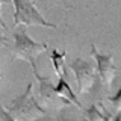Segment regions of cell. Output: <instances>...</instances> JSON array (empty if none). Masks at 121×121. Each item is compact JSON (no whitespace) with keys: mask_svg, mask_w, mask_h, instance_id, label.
<instances>
[{"mask_svg":"<svg viewBox=\"0 0 121 121\" xmlns=\"http://www.w3.org/2000/svg\"><path fill=\"white\" fill-rule=\"evenodd\" d=\"M98 106H100V109H98L95 104H92L88 109H83V111H85L86 118L91 120V121H109V120H112V115L106 111L104 106L101 104V103L98 104Z\"/></svg>","mask_w":121,"mask_h":121,"instance_id":"obj_9","label":"cell"},{"mask_svg":"<svg viewBox=\"0 0 121 121\" xmlns=\"http://www.w3.org/2000/svg\"><path fill=\"white\" fill-rule=\"evenodd\" d=\"M55 86H56V91L59 92V95H62L64 98H67V100L70 101L71 104L77 106L79 109H83V106H82V103H80V100L76 97V94L73 92V89H71V86H70V83H68L67 79H64V77H58V82L55 83Z\"/></svg>","mask_w":121,"mask_h":121,"instance_id":"obj_8","label":"cell"},{"mask_svg":"<svg viewBox=\"0 0 121 121\" xmlns=\"http://www.w3.org/2000/svg\"><path fill=\"white\" fill-rule=\"evenodd\" d=\"M65 58H67V52H59L56 48H53L50 52V59L53 62V68H55L56 76L68 80V68L65 65Z\"/></svg>","mask_w":121,"mask_h":121,"instance_id":"obj_7","label":"cell"},{"mask_svg":"<svg viewBox=\"0 0 121 121\" xmlns=\"http://www.w3.org/2000/svg\"><path fill=\"white\" fill-rule=\"evenodd\" d=\"M12 32V58L14 59H24L29 64L35 62V58L39 56L44 50H47L48 45L45 43H36L29 36L26 26L18 24L15 26Z\"/></svg>","mask_w":121,"mask_h":121,"instance_id":"obj_1","label":"cell"},{"mask_svg":"<svg viewBox=\"0 0 121 121\" xmlns=\"http://www.w3.org/2000/svg\"><path fill=\"white\" fill-rule=\"evenodd\" d=\"M8 2H11V0H0V27L5 29V30H8V26H6L5 20L2 18V5H3V3H8Z\"/></svg>","mask_w":121,"mask_h":121,"instance_id":"obj_12","label":"cell"},{"mask_svg":"<svg viewBox=\"0 0 121 121\" xmlns=\"http://www.w3.org/2000/svg\"><path fill=\"white\" fill-rule=\"evenodd\" d=\"M0 120H8V121H12L14 120L12 117H11V113L8 112L2 104H0Z\"/></svg>","mask_w":121,"mask_h":121,"instance_id":"obj_11","label":"cell"},{"mask_svg":"<svg viewBox=\"0 0 121 121\" xmlns=\"http://www.w3.org/2000/svg\"><path fill=\"white\" fill-rule=\"evenodd\" d=\"M32 85L33 83H27V88H26L24 92L12 98V101L5 108L11 113L12 118H33L36 115H45L47 113V109L41 108L39 103L33 97Z\"/></svg>","mask_w":121,"mask_h":121,"instance_id":"obj_2","label":"cell"},{"mask_svg":"<svg viewBox=\"0 0 121 121\" xmlns=\"http://www.w3.org/2000/svg\"><path fill=\"white\" fill-rule=\"evenodd\" d=\"M68 67L74 73L76 82H77V89L80 94H88L95 86V82L98 80V76H97L94 59L91 60V59L77 58V59L71 60L68 64Z\"/></svg>","mask_w":121,"mask_h":121,"instance_id":"obj_4","label":"cell"},{"mask_svg":"<svg viewBox=\"0 0 121 121\" xmlns=\"http://www.w3.org/2000/svg\"><path fill=\"white\" fill-rule=\"evenodd\" d=\"M0 79H2V77H0Z\"/></svg>","mask_w":121,"mask_h":121,"instance_id":"obj_14","label":"cell"},{"mask_svg":"<svg viewBox=\"0 0 121 121\" xmlns=\"http://www.w3.org/2000/svg\"><path fill=\"white\" fill-rule=\"evenodd\" d=\"M91 56L94 59V64H95V70H97V76L100 77V80L103 82V85L111 86L113 79L117 76V65L113 62V55L109 53V55H101V53L97 52L95 45H91Z\"/></svg>","mask_w":121,"mask_h":121,"instance_id":"obj_6","label":"cell"},{"mask_svg":"<svg viewBox=\"0 0 121 121\" xmlns=\"http://www.w3.org/2000/svg\"><path fill=\"white\" fill-rule=\"evenodd\" d=\"M70 2L71 0H38V3L44 9H48L52 6H68L67 3H70Z\"/></svg>","mask_w":121,"mask_h":121,"instance_id":"obj_10","label":"cell"},{"mask_svg":"<svg viewBox=\"0 0 121 121\" xmlns=\"http://www.w3.org/2000/svg\"><path fill=\"white\" fill-rule=\"evenodd\" d=\"M30 67H32V73L33 76L36 77L38 80V91H39V98L44 101L47 106H70L71 103L67 100V98H64L62 95H59V92L56 91V86L55 83L52 82V77L50 76H41L38 73L36 70V65L35 62L30 64Z\"/></svg>","mask_w":121,"mask_h":121,"instance_id":"obj_5","label":"cell"},{"mask_svg":"<svg viewBox=\"0 0 121 121\" xmlns=\"http://www.w3.org/2000/svg\"><path fill=\"white\" fill-rule=\"evenodd\" d=\"M6 44H8V39H6L5 33L0 30V52H2V48H5V47H6Z\"/></svg>","mask_w":121,"mask_h":121,"instance_id":"obj_13","label":"cell"},{"mask_svg":"<svg viewBox=\"0 0 121 121\" xmlns=\"http://www.w3.org/2000/svg\"><path fill=\"white\" fill-rule=\"evenodd\" d=\"M15 8L14 12V24L12 27L18 24L23 26H43V27H52L56 29V24L47 21L43 17V14L38 11L33 0H11Z\"/></svg>","mask_w":121,"mask_h":121,"instance_id":"obj_3","label":"cell"}]
</instances>
